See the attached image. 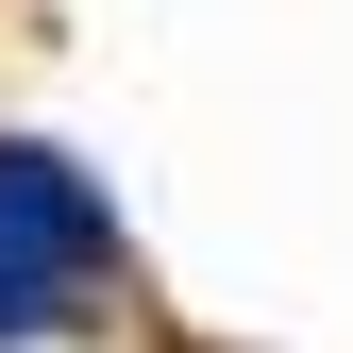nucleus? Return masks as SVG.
I'll list each match as a JSON object with an SVG mask.
<instances>
[{
    "mask_svg": "<svg viewBox=\"0 0 353 353\" xmlns=\"http://www.w3.org/2000/svg\"><path fill=\"white\" fill-rule=\"evenodd\" d=\"M0 336H34V286H17V270H0Z\"/></svg>",
    "mask_w": 353,
    "mask_h": 353,
    "instance_id": "f03ea898",
    "label": "nucleus"
},
{
    "mask_svg": "<svg viewBox=\"0 0 353 353\" xmlns=\"http://www.w3.org/2000/svg\"><path fill=\"white\" fill-rule=\"evenodd\" d=\"M0 270H17V286L101 270V185H84L68 152H17V135H0Z\"/></svg>",
    "mask_w": 353,
    "mask_h": 353,
    "instance_id": "f257e3e1",
    "label": "nucleus"
}]
</instances>
